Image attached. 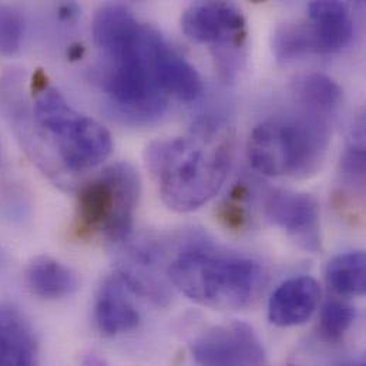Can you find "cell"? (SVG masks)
<instances>
[{
  "label": "cell",
  "instance_id": "obj_8",
  "mask_svg": "<svg viewBox=\"0 0 366 366\" xmlns=\"http://www.w3.org/2000/svg\"><path fill=\"white\" fill-rule=\"evenodd\" d=\"M197 366H265V352L254 330L245 322L214 327L191 344Z\"/></svg>",
  "mask_w": 366,
  "mask_h": 366
},
{
  "label": "cell",
  "instance_id": "obj_19",
  "mask_svg": "<svg viewBox=\"0 0 366 366\" xmlns=\"http://www.w3.org/2000/svg\"><path fill=\"white\" fill-rule=\"evenodd\" d=\"M272 50L280 63H290L305 54L317 53L310 23L294 21L281 24L274 33Z\"/></svg>",
  "mask_w": 366,
  "mask_h": 366
},
{
  "label": "cell",
  "instance_id": "obj_7",
  "mask_svg": "<svg viewBox=\"0 0 366 366\" xmlns=\"http://www.w3.org/2000/svg\"><path fill=\"white\" fill-rule=\"evenodd\" d=\"M124 242L116 274L132 292L140 294L157 305H167L173 297L169 268L174 247L153 235H143L137 239L127 238Z\"/></svg>",
  "mask_w": 366,
  "mask_h": 366
},
{
  "label": "cell",
  "instance_id": "obj_11",
  "mask_svg": "<svg viewBox=\"0 0 366 366\" xmlns=\"http://www.w3.org/2000/svg\"><path fill=\"white\" fill-rule=\"evenodd\" d=\"M321 298V287L312 277L302 275L287 280L271 295L268 320L288 328L307 322L315 312Z\"/></svg>",
  "mask_w": 366,
  "mask_h": 366
},
{
  "label": "cell",
  "instance_id": "obj_27",
  "mask_svg": "<svg viewBox=\"0 0 366 366\" xmlns=\"http://www.w3.org/2000/svg\"><path fill=\"white\" fill-rule=\"evenodd\" d=\"M345 366H364V364H352V365H345Z\"/></svg>",
  "mask_w": 366,
  "mask_h": 366
},
{
  "label": "cell",
  "instance_id": "obj_1",
  "mask_svg": "<svg viewBox=\"0 0 366 366\" xmlns=\"http://www.w3.org/2000/svg\"><path fill=\"white\" fill-rule=\"evenodd\" d=\"M232 154L234 130L219 120L202 119L184 136L153 142L144 160L163 202L173 211L191 212L221 189Z\"/></svg>",
  "mask_w": 366,
  "mask_h": 366
},
{
  "label": "cell",
  "instance_id": "obj_12",
  "mask_svg": "<svg viewBox=\"0 0 366 366\" xmlns=\"http://www.w3.org/2000/svg\"><path fill=\"white\" fill-rule=\"evenodd\" d=\"M129 291L117 274L102 284L94 305V318L102 334L114 337L139 327L140 314L130 300Z\"/></svg>",
  "mask_w": 366,
  "mask_h": 366
},
{
  "label": "cell",
  "instance_id": "obj_13",
  "mask_svg": "<svg viewBox=\"0 0 366 366\" xmlns=\"http://www.w3.org/2000/svg\"><path fill=\"white\" fill-rule=\"evenodd\" d=\"M308 16L317 53H337L350 44L354 36V20L347 3L312 1L308 6Z\"/></svg>",
  "mask_w": 366,
  "mask_h": 366
},
{
  "label": "cell",
  "instance_id": "obj_22",
  "mask_svg": "<svg viewBox=\"0 0 366 366\" xmlns=\"http://www.w3.org/2000/svg\"><path fill=\"white\" fill-rule=\"evenodd\" d=\"M24 20L21 14L9 6H0V54H14L21 44Z\"/></svg>",
  "mask_w": 366,
  "mask_h": 366
},
{
  "label": "cell",
  "instance_id": "obj_2",
  "mask_svg": "<svg viewBox=\"0 0 366 366\" xmlns=\"http://www.w3.org/2000/svg\"><path fill=\"white\" fill-rule=\"evenodd\" d=\"M177 241L169 278L185 297L214 310H241L258 297L265 282L259 262L215 247L201 232Z\"/></svg>",
  "mask_w": 366,
  "mask_h": 366
},
{
  "label": "cell",
  "instance_id": "obj_5",
  "mask_svg": "<svg viewBox=\"0 0 366 366\" xmlns=\"http://www.w3.org/2000/svg\"><path fill=\"white\" fill-rule=\"evenodd\" d=\"M33 116L67 172L80 173L102 164L112 153V136L104 126L76 112L54 87L34 93Z\"/></svg>",
  "mask_w": 366,
  "mask_h": 366
},
{
  "label": "cell",
  "instance_id": "obj_15",
  "mask_svg": "<svg viewBox=\"0 0 366 366\" xmlns=\"http://www.w3.org/2000/svg\"><path fill=\"white\" fill-rule=\"evenodd\" d=\"M29 290L43 300H61L77 290L76 274L50 257L33 259L24 274Z\"/></svg>",
  "mask_w": 366,
  "mask_h": 366
},
{
  "label": "cell",
  "instance_id": "obj_4",
  "mask_svg": "<svg viewBox=\"0 0 366 366\" xmlns=\"http://www.w3.org/2000/svg\"><path fill=\"white\" fill-rule=\"evenodd\" d=\"M330 143L328 117L302 109L257 124L248 140V159L264 176L308 179L321 170Z\"/></svg>",
  "mask_w": 366,
  "mask_h": 366
},
{
  "label": "cell",
  "instance_id": "obj_16",
  "mask_svg": "<svg viewBox=\"0 0 366 366\" xmlns=\"http://www.w3.org/2000/svg\"><path fill=\"white\" fill-rule=\"evenodd\" d=\"M160 79L163 90L169 99L174 97L185 103L195 102L204 89L197 69L170 44L162 57Z\"/></svg>",
  "mask_w": 366,
  "mask_h": 366
},
{
  "label": "cell",
  "instance_id": "obj_17",
  "mask_svg": "<svg viewBox=\"0 0 366 366\" xmlns=\"http://www.w3.org/2000/svg\"><path fill=\"white\" fill-rule=\"evenodd\" d=\"M294 96L304 110L330 117L342 100V89L327 74L310 73L294 81Z\"/></svg>",
  "mask_w": 366,
  "mask_h": 366
},
{
  "label": "cell",
  "instance_id": "obj_14",
  "mask_svg": "<svg viewBox=\"0 0 366 366\" xmlns=\"http://www.w3.org/2000/svg\"><path fill=\"white\" fill-rule=\"evenodd\" d=\"M39 365V345L24 315L0 305V366Z\"/></svg>",
  "mask_w": 366,
  "mask_h": 366
},
{
  "label": "cell",
  "instance_id": "obj_26",
  "mask_svg": "<svg viewBox=\"0 0 366 366\" xmlns=\"http://www.w3.org/2000/svg\"><path fill=\"white\" fill-rule=\"evenodd\" d=\"M83 366H109L100 357L94 354H89L83 360Z\"/></svg>",
  "mask_w": 366,
  "mask_h": 366
},
{
  "label": "cell",
  "instance_id": "obj_6",
  "mask_svg": "<svg viewBox=\"0 0 366 366\" xmlns=\"http://www.w3.org/2000/svg\"><path fill=\"white\" fill-rule=\"evenodd\" d=\"M140 195V176L129 163H114L84 184L77 195L74 232L79 238L103 234L112 242L132 235Z\"/></svg>",
  "mask_w": 366,
  "mask_h": 366
},
{
  "label": "cell",
  "instance_id": "obj_21",
  "mask_svg": "<svg viewBox=\"0 0 366 366\" xmlns=\"http://www.w3.org/2000/svg\"><path fill=\"white\" fill-rule=\"evenodd\" d=\"M355 315V308L350 304L340 300L328 301L324 305L320 318V328L322 335L331 341L341 340L344 334H347V331L352 327Z\"/></svg>",
  "mask_w": 366,
  "mask_h": 366
},
{
  "label": "cell",
  "instance_id": "obj_10",
  "mask_svg": "<svg viewBox=\"0 0 366 366\" xmlns=\"http://www.w3.org/2000/svg\"><path fill=\"white\" fill-rule=\"evenodd\" d=\"M184 34L197 43L224 49H241L247 39L242 11L227 1H199L185 9L182 16Z\"/></svg>",
  "mask_w": 366,
  "mask_h": 366
},
{
  "label": "cell",
  "instance_id": "obj_3",
  "mask_svg": "<svg viewBox=\"0 0 366 366\" xmlns=\"http://www.w3.org/2000/svg\"><path fill=\"white\" fill-rule=\"evenodd\" d=\"M167 46L156 29L137 21L100 49L106 59L103 90L124 119L150 122L167 109L169 97L160 79V63Z\"/></svg>",
  "mask_w": 366,
  "mask_h": 366
},
{
  "label": "cell",
  "instance_id": "obj_20",
  "mask_svg": "<svg viewBox=\"0 0 366 366\" xmlns=\"http://www.w3.org/2000/svg\"><path fill=\"white\" fill-rule=\"evenodd\" d=\"M364 122L354 129L352 142L341 160V180L354 191H364L365 187V144H364Z\"/></svg>",
  "mask_w": 366,
  "mask_h": 366
},
{
  "label": "cell",
  "instance_id": "obj_25",
  "mask_svg": "<svg viewBox=\"0 0 366 366\" xmlns=\"http://www.w3.org/2000/svg\"><path fill=\"white\" fill-rule=\"evenodd\" d=\"M84 51H86V49L81 44L77 43V44H71L69 47L67 56H69L70 60H79V59H81L84 56Z\"/></svg>",
  "mask_w": 366,
  "mask_h": 366
},
{
  "label": "cell",
  "instance_id": "obj_18",
  "mask_svg": "<svg viewBox=\"0 0 366 366\" xmlns=\"http://www.w3.org/2000/svg\"><path fill=\"white\" fill-rule=\"evenodd\" d=\"M325 277L341 297H360L366 290V257L362 251L341 254L330 261Z\"/></svg>",
  "mask_w": 366,
  "mask_h": 366
},
{
  "label": "cell",
  "instance_id": "obj_9",
  "mask_svg": "<svg viewBox=\"0 0 366 366\" xmlns=\"http://www.w3.org/2000/svg\"><path fill=\"white\" fill-rule=\"evenodd\" d=\"M264 212L301 249L308 252L321 249V212L314 195L274 189L265 198Z\"/></svg>",
  "mask_w": 366,
  "mask_h": 366
},
{
  "label": "cell",
  "instance_id": "obj_24",
  "mask_svg": "<svg viewBox=\"0 0 366 366\" xmlns=\"http://www.w3.org/2000/svg\"><path fill=\"white\" fill-rule=\"evenodd\" d=\"M57 11H59L60 20L69 21V23H70V21H74V20L79 17V14H80V9H79V6L74 4V3L61 4Z\"/></svg>",
  "mask_w": 366,
  "mask_h": 366
},
{
  "label": "cell",
  "instance_id": "obj_23",
  "mask_svg": "<svg viewBox=\"0 0 366 366\" xmlns=\"http://www.w3.org/2000/svg\"><path fill=\"white\" fill-rule=\"evenodd\" d=\"M247 197V187L244 184H237L235 187H232L229 197L219 205L218 218L227 228L239 231L245 227L248 221V214L244 207V201Z\"/></svg>",
  "mask_w": 366,
  "mask_h": 366
}]
</instances>
